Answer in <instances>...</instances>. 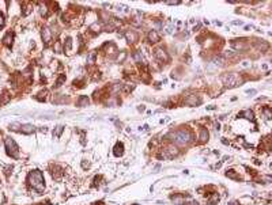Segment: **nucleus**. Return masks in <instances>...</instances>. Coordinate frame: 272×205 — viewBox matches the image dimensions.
<instances>
[{"label": "nucleus", "mask_w": 272, "mask_h": 205, "mask_svg": "<svg viewBox=\"0 0 272 205\" xmlns=\"http://www.w3.org/2000/svg\"><path fill=\"white\" fill-rule=\"evenodd\" d=\"M41 36H42L44 42H45L46 45H48V44L50 42V38H52V34H50L49 29H48V27H44V29H42V33H41Z\"/></svg>", "instance_id": "obj_9"}, {"label": "nucleus", "mask_w": 272, "mask_h": 205, "mask_svg": "<svg viewBox=\"0 0 272 205\" xmlns=\"http://www.w3.org/2000/svg\"><path fill=\"white\" fill-rule=\"evenodd\" d=\"M227 177H230V178H233V179H240V177L237 175L235 174V171H234V170H229V171H227V174H226Z\"/></svg>", "instance_id": "obj_17"}, {"label": "nucleus", "mask_w": 272, "mask_h": 205, "mask_svg": "<svg viewBox=\"0 0 272 205\" xmlns=\"http://www.w3.org/2000/svg\"><path fill=\"white\" fill-rule=\"evenodd\" d=\"M171 139L173 141H175L177 144H181V145H185L188 143H191L192 140V133L187 131V129H180V131H175L174 133H171Z\"/></svg>", "instance_id": "obj_2"}, {"label": "nucleus", "mask_w": 272, "mask_h": 205, "mask_svg": "<svg viewBox=\"0 0 272 205\" xmlns=\"http://www.w3.org/2000/svg\"><path fill=\"white\" fill-rule=\"evenodd\" d=\"M264 113H266L267 118H271V113H270V109H268V107H266V109H264Z\"/></svg>", "instance_id": "obj_24"}, {"label": "nucleus", "mask_w": 272, "mask_h": 205, "mask_svg": "<svg viewBox=\"0 0 272 205\" xmlns=\"http://www.w3.org/2000/svg\"><path fill=\"white\" fill-rule=\"evenodd\" d=\"M63 131H64L63 126H57V128H56V133H54V135H56L57 137H58V136H60L61 133H63Z\"/></svg>", "instance_id": "obj_22"}, {"label": "nucleus", "mask_w": 272, "mask_h": 205, "mask_svg": "<svg viewBox=\"0 0 272 205\" xmlns=\"http://www.w3.org/2000/svg\"><path fill=\"white\" fill-rule=\"evenodd\" d=\"M159 38H161L159 34H158L155 30H151V31L149 33V41L151 44H157L158 41H159Z\"/></svg>", "instance_id": "obj_12"}, {"label": "nucleus", "mask_w": 272, "mask_h": 205, "mask_svg": "<svg viewBox=\"0 0 272 205\" xmlns=\"http://www.w3.org/2000/svg\"><path fill=\"white\" fill-rule=\"evenodd\" d=\"M87 103H89L87 97H80V99L78 101V106H79V107H82V106H84V105H87Z\"/></svg>", "instance_id": "obj_16"}, {"label": "nucleus", "mask_w": 272, "mask_h": 205, "mask_svg": "<svg viewBox=\"0 0 272 205\" xmlns=\"http://www.w3.org/2000/svg\"><path fill=\"white\" fill-rule=\"evenodd\" d=\"M4 23H6V20H4V15H3L2 12H0V29H3V27H4Z\"/></svg>", "instance_id": "obj_21"}, {"label": "nucleus", "mask_w": 272, "mask_h": 205, "mask_svg": "<svg viewBox=\"0 0 272 205\" xmlns=\"http://www.w3.org/2000/svg\"><path fill=\"white\" fill-rule=\"evenodd\" d=\"M3 101H0V105H6L7 102L10 101V97H8V93H7V91H4V94H3Z\"/></svg>", "instance_id": "obj_19"}, {"label": "nucleus", "mask_w": 272, "mask_h": 205, "mask_svg": "<svg viewBox=\"0 0 272 205\" xmlns=\"http://www.w3.org/2000/svg\"><path fill=\"white\" fill-rule=\"evenodd\" d=\"M18 131H20L22 133H25V135H30V133H33L34 131H36V128H34L33 125L26 124V125H19V129H18Z\"/></svg>", "instance_id": "obj_7"}, {"label": "nucleus", "mask_w": 272, "mask_h": 205, "mask_svg": "<svg viewBox=\"0 0 272 205\" xmlns=\"http://www.w3.org/2000/svg\"><path fill=\"white\" fill-rule=\"evenodd\" d=\"M223 82H225L226 86L235 87V86H238V84L242 83V79H241L237 73H227L226 76H223Z\"/></svg>", "instance_id": "obj_4"}, {"label": "nucleus", "mask_w": 272, "mask_h": 205, "mask_svg": "<svg viewBox=\"0 0 272 205\" xmlns=\"http://www.w3.org/2000/svg\"><path fill=\"white\" fill-rule=\"evenodd\" d=\"M12 41H14V33L12 31L6 33V36L3 37V44H4L7 48H11L12 46Z\"/></svg>", "instance_id": "obj_6"}, {"label": "nucleus", "mask_w": 272, "mask_h": 205, "mask_svg": "<svg viewBox=\"0 0 272 205\" xmlns=\"http://www.w3.org/2000/svg\"><path fill=\"white\" fill-rule=\"evenodd\" d=\"M218 201H219V194L214 193L212 194V197H209L208 199V204L209 205H215V204H218Z\"/></svg>", "instance_id": "obj_14"}, {"label": "nucleus", "mask_w": 272, "mask_h": 205, "mask_svg": "<svg viewBox=\"0 0 272 205\" xmlns=\"http://www.w3.org/2000/svg\"><path fill=\"white\" fill-rule=\"evenodd\" d=\"M178 153V151H177V148L175 147H173V145H170V147H167V148H165L163 149V152L159 155V158L161 159H171V158H174L175 155Z\"/></svg>", "instance_id": "obj_5"}, {"label": "nucleus", "mask_w": 272, "mask_h": 205, "mask_svg": "<svg viewBox=\"0 0 272 205\" xmlns=\"http://www.w3.org/2000/svg\"><path fill=\"white\" fill-rule=\"evenodd\" d=\"M208 140V131L207 129H201L200 133V143H205Z\"/></svg>", "instance_id": "obj_15"}, {"label": "nucleus", "mask_w": 272, "mask_h": 205, "mask_svg": "<svg viewBox=\"0 0 272 205\" xmlns=\"http://www.w3.org/2000/svg\"><path fill=\"white\" fill-rule=\"evenodd\" d=\"M166 4H171V6H177V4H180V2H166Z\"/></svg>", "instance_id": "obj_25"}, {"label": "nucleus", "mask_w": 272, "mask_h": 205, "mask_svg": "<svg viewBox=\"0 0 272 205\" xmlns=\"http://www.w3.org/2000/svg\"><path fill=\"white\" fill-rule=\"evenodd\" d=\"M64 82H65V75H61V76L57 79V82H56V87H60Z\"/></svg>", "instance_id": "obj_20"}, {"label": "nucleus", "mask_w": 272, "mask_h": 205, "mask_svg": "<svg viewBox=\"0 0 272 205\" xmlns=\"http://www.w3.org/2000/svg\"><path fill=\"white\" fill-rule=\"evenodd\" d=\"M238 117H245L246 119H250V121H254V113L252 110H245L242 113H240Z\"/></svg>", "instance_id": "obj_13"}, {"label": "nucleus", "mask_w": 272, "mask_h": 205, "mask_svg": "<svg viewBox=\"0 0 272 205\" xmlns=\"http://www.w3.org/2000/svg\"><path fill=\"white\" fill-rule=\"evenodd\" d=\"M155 59H158L159 61H167L169 60V56L166 54L163 49H157L155 50Z\"/></svg>", "instance_id": "obj_8"}, {"label": "nucleus", "mask_w": 272, "mask_h": 205, "mask_svg": "<svg viewBox=\"0 0 272 205\" xmlns=\"http://www.w3.org/2000/svg\"><path fill=\"white\" fill-rule=\"evenodd\" d=\"M127 40H128L129 42H135V41H136V34H133V33H127Z\"/></svg>", "instance_id": "obj_18"}, {"label": "nucleus", "mask_w": 272, "mask_h": 205, "mask_svg": "<svg viewBox=\"0 0 272 205\" xmlns=\"http://www.w3.org/2000/svg\"><path fill=\"white\" fill-rule=\"evenodd\" d=\"M229 205H240L237 201H231V203H229Z\"/></svg>", "instance_id": "obj_26"}, {"label": "nucleus", "mask_w": 272, "mask_h": 205, "mask_svg": "<svg viewBox=\"0 0 272 205\" xmlns=\"http://www.w3.org/2000/svg\"><path fill=\"white\" fill-rule=\"evenodd\" d=\"M201 103V99L197 97H195V95H192V97H189V99L185 101V105L188 106H196V105H200Z\"/></svg>", "instance_id": "obj_11"}, {"label": "nucleus", "mask_w": 272, "mask_h": 205, "mask_svg": "<svg viewBox=\"0 0 272 205\" xmlns=\"http://www.w3.org/2000/svg\"><path fill=\"white\" fill-rule=\"evenodd\" d=\"M4 147H6V151H7V155L8 156H11L14 159H16L19 156V147L14 139L7 137L4 140Z\"/></svg>", "instance_id": "obj_3"}, {"label": "nucleus", "mask_w": 272, "mask_h": 205, "mask_svg": "<svg viewBox=\"0 0 272 205\" xmlns=\"http://www.w3.org/2000/svg\"><path fill=\"white\" fill-rule=\"evenodd\" d=\"M27 183L36 190L37 193H42L45 189V179H44V174L40 170H34V171L29 173L27 175Z\"/></svg>", "instance_id": "obj_1"}, {"label": "nucleus", "mask_w": 272, "mask_h": 205, "mask_svg": "<svg viewBox=\"0 0 272 205\" xmlns=\"http://www.w3.org/2000/svg\"><path fill=\"white\" fill-rule=\"evenodd\" d=\"M94 59H95V53H91L87 61H89V63H91V64H93V61H94Z\"/></svg>", "instance_id": "obj_23"}, {"label": "nucleus", "mask_w": 272, "mask_h": 205, "mask_svg": "<svg viewBox=\"0 0 272 205\" xmlns=\"http://www.w3.org/2000/svg\"><path fill=\"white\" fill-rule=\"evenodd\" d=\"M113 153H114V156H121L124 153V144L123 143H116L114 148H113Z\"/></svg>", "instance_id": "obj_10"}]
</instances>
